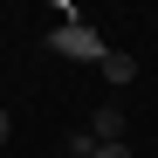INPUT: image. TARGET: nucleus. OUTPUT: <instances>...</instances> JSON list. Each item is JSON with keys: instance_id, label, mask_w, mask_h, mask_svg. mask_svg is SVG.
I'll return each instance as SVG.
<instances>
[{"instance_id": "6", "label": "nucleus", "mask_w": 158, "mask_h": 158, "mask_svg": "<svg viewBox=\"0 0 158 158\" xmlns=\"http://www.w3.org/2000/svg\"><path fill=\"white\" fill-rule=\"evenodd\" d=\"M7 138H14V117H7V110H0V144H7Z\"/></svg>"}, {"instance_id": "5", "label": "nucleus", "mask_w": 158, "mask_h": 158, "mask_svg": "<svg viewBox=\"0 0 158 158\" xmlns=\"http://www.w3.org/2000/svg\"><path fill=\"white\" fill-rule=\"evenodd\" d=\"M89 158H131V151H124V144H96Z\"/></svg>"}, {"instance_id": "1", "label": "nucleus", "mask_w": 158, "mask_h": 158, "mask_svg": "<svg viewBox=\"0 0 158 158\" xmlns=\"http://www.w3.org/2000/svg\"><path fill=\"white\" fill-rule=\"evenodd\" d=\"M55 48H62V55H89V62H103V55H110V48H103L89 28H55Z\"/></svg>"}, {"instance_id": "3", "label": "nucleus", "mask_w": 158, "mask_h": 158, "mask_svg": "<svg viewBox=\"0 0 158 158\" xmlns=\"http://www.w3.org/2000/svg\"><path fill=\"white\" fill-rule=\"evenodd\" d=\"M96 69H103V83H131V76H138V55H124V48H110V55H103Z\"/></svg>"}, {"instance_id": "2", "label": "nucleus", "mask_w": 158, "mask_h": 158, "mask_svg": "<svg viewBox=\"0 0 158 158\" xmlns=\"http://www.w3.org/2000/svg\"><path fill=\"white\" fill-rule=\"evenodd\" d=\"M89 138H96V144H117V138H124V110H117V103H103V110L89 117Z\"/></svg>"}, {"instance_id": "4", "label": "nucleus", "mask_w": 158, "mask_h": 158, "mask_svg": "<svg viewBox=\"0 0 158 158\" xmlns=\"http://www.w3.org/2000/svg\"><path fill=\"white\" fill-rule=\"evenodd\" d=\"M96 151V138H89V131H76V138H69V158H89Z\"/></svg>"}]
</instances>
